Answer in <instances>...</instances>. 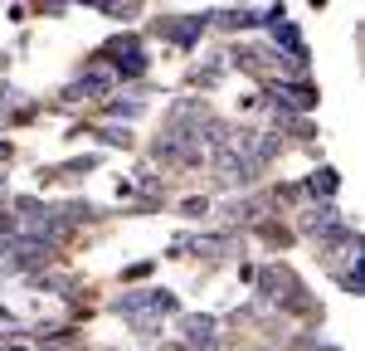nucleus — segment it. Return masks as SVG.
<instances>
[{"label": "nucleus", "instance_id": "5", "mask_svg": "<svg viewBox=\"0 0 365 351\" xmlns=\"http://www.w3.org/2000/svg\"><path fill=\"white\" fill-rule=\"evenodd\" d=\"M108 88H113V78H108V73H93V78H83V83H73V88H68V98L78 103L83 93H93V98H98V93H108Z\"/></svg>", "mask_w": 365, "mask_h": 351}, {"label": "nucleus", "instance_id": "4", "mask_svg": "<svg viewBox=\"0 0 365 351\" xmlns=\"http://www.w3.org/2000/svg\"><path fill=\"white\" fill-rule=\"evenodd\" d=\"M161 29H166L175 44H190L200 29H205V15H185V20H175V25H161Z\"/></svg>", "mask_w": 365, "mask_h": 351}, {"label": "nucleus", "instance_id": "2", "mask_svg": "<svg viewBox=\"0 0 365 351\" xmlns=\"http://www.w3.org/2000/svg\"><path fill=\"white\" fill-rule=\"evenodd\" d=\"M108 54H117V73H127V78L146 73V54L137 39H117V44H108Z\"/></svg>", "mask_w": 365, "mask_h": 351}, {"label": "nucleus", "instance_id": "8", "mask_svg": "<svg viewBox=\"0 0 365 351\" xmlns=\"http://www.w3.org/2000/svg\"><path fill=\"white\" fill-rule=\"evenodd\" d=\"M15 98H20L15 88H0V122H5V113H10V108H15Z\"/></svg>", "mask_w": 365, "mask_h": 351}, {"label": "nucleus", "instance_id": "6", "mask_svg": "<svg viewBox=\"0 0 365 351\" xmlns=\"http://www.w3.org/2000/svg\"><path fill=\"white\" fill-rule=\"evenodd\" d=\"M336 190V171H317L312 176V195H331Z\"/></svg>", "mask_w": 365, "mask_h": 351}, {"label": "nucleus", "instance_id": "3", "mask_svg": "<svg viewBox=\"0 0 365 351\" xmlns=\"http://www.w3.org/2000/svg\"><path fill=\"white\" fill-rule=\"evenodd\" d=\"M185 342L195 351H215L220 337H215V317H185Z\"/></svg>", "mask_w": 365, "mask_h": 351}, {"label": "nucleus", "instance_id": "9", "mask_svg": "<svg viewBox=\"0 0 365 351\" xmlns=\"http://www.w3.org/2000/svg\"><path fill=\"white\" fill-rule=\"evenodd\" d=\"M5 156H10V142H0V161H5Z\"/></svg>", "mask_w": 365, "mask_h": 351}, {"label": "nucleus", "instance_id": "7", "mask_svg": "<svg viewBox=\"0 0 365 351\" xmlns=\"http://www.w3.org/2000/svg\"><path fill=\"white\" fill-rule=\"evenodd\" d=\"M98 137H103V142H113V146H132V132H127V127H103Z\"/></svg>", "mask_w": 365, "mask_h": 351}, {"label": "nucleus", "instance_id": "10", "mask_svg": "<svg viewBox=\"0 0 365 351\" xmlns=\"http://www.w3.org/2000/svg\"><path fill=\"white\" fill-rule=\"evenodd\" d=\"M0 195H5V180H0Z\"/></svg>", "mask_w": 365, "mask_h": 351}, {"label": "nucleus", "instance_id": "1", "mask_svg": "<svg viewBox=\"0 0 365 351\" xmlns=\"http://www.w3.org/2000/svg\"><path fill=\"white\" fill-rule=\"evenodd\" d=\"M117 312H175V292H161V288L127 292V297H117Z\"/></svg>", "mask_w": 365, "mask_h": 351}]
</instances>
